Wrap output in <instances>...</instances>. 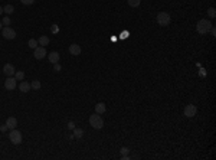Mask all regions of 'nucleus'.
Wrapping results in <instances>:
<instances>
[{"mask_svg":"<svg viewBox=\"0 0 216 160\" xmlns=\"http://www.w3.org/2000/svg\"><path fill=\"white\" fill-rule=\"evenodd\" d=\"M84 136V130L82 128H74V138H81Z\"/></svg>","mask_w":216,"mask_h":160,"instance_id":"dca6fc26","label":"nucleus"},{"mask_svg":"<svg viewBox=\"0 0 216 160\" xmlns=\"http://www.w3.org/2000/svg\"><path fill=\"white\" fill-rule=\"evenodd\" d=\"M48 59H49V62H52V64H58L59 62V54L58 52H50L49 55H48Z\"/></svg>","mask_w":216,"mask_h":160,"instance_id":"f8f14e48","label":"nucleus"},{"mask_svg":"<svg viewBox=\"0 0 216 160\" xmlns=\"http://www.w3.org/2000/svg\"><path fill=\"white\" fill-rule=\"evenodd\" d=\"M2 13H3V7L0 6V15H2Z\"/></svg>","mask_w":216,"mask_h":160,"instance_id":"c756f323","label":"nucleus"},{"mask_svg":"<svg viewBox=\"0 0 216 160\" xmlns=\"http://www.w3.org/2000/svg\"><path fill=\"white\" fill-rule=\"evenodd\" d=\"M6 126H7V128L13 130V128H16V126H17V120L15 117H9V118L6 120Z\"/></svg>","mask_w":216,"mask_h":160,"instance_id":"9b49d317","label":"nucleus"},{"mask_svg":"<svg viewBox=\"0 0 216 160\" xmlns=\"http://www.w3.org/2000/svg\"><path fill=\"white\" fill-rule=\"evenodd\" d=\"M68 128H69V130H74V128H75V124H74L72 121H69L68 123Z\"/></svg>","mask_w":216,"mask_h":160,"instance_id":"bb28decb","label":"nucleus"},{"mask_svg":"<svg viewBox=\"0 0 216 160\" xmlns=\"http://www.w3.org/2000/svg\"><path fill=\"white\" fill-rule=\"evenodd\" d=\"M28 45H29V48H32V49H35V48H38L39 42H38V40H36V39H29Z\"/></svg>","mask_w":216,"mask_h":160,"instance_id":"a211bd4d","label":"nucleus"},{"mask_svg":"<svg viewBox=\"0 0 216 160\" xmlns=\"http://www.w3.org/2000/svg\"><path fill=\"white\" fill-rule=\"evenodd\" d=\"M89 124H91V127H94L95 130H101V128L104 127V120H102V117L101 114H92V116H89Z\"/></svg>","mask_w":216,"mask_h":160,"instance_id":"f03ea898","label":"nucleus"},{"mask_svg":"<svg viewBox=\"0 0 216 160\" xmlns=\"http://www.w3.org/2000/svg\"><path fill=\"white\" fill-rule=\"evenodd\" d=\"M105 110H107V107L104 103H98V104L95 105V113H97V114H104Z\"/></svg>","mask_w":216,"mask_h":160,"instance_id":"ddd939ff","label":"nucleus"},{"mask_svg":"<svg viewBox=\"0 0 216 160\" xmlns=\"http://www.w3.org/2000/svg\"><path fill=\"white\" fill-rule=\"evenodd\" d=\"M196 113H197V107L194 104H189L184 107V116L189 117V118H192V117L196 116Z\"/></svg>","mask_w":216,"mask_h":160,"instance_id":"39448f33","label":"nucleus"},{"mask_svg":"<svg viewBox=\"0 0 216 160\" xmlns=\"http://www.w3.org/2000/svg\"><path fill=\"white\" fill-rule=\"evenodd\" d=\"M172 20V17L170 15L167 13V12H160L159 15H157V23L160 25V26H167L169 23Z\"/></svg>","mask_w":216,"mask_h":160,"instance_id":"7ed1b4c3","label":"nucleus"},{"mask_svg":"<svg viewBox=\"0 0 216 160\" xmlns=\"http://www.w3.org/2000/svg\"><path fill=\"white\" fill-rule=\"evenodd\" d=\"M0 130H2V131H6V130H7V126H0Z\"/></svg>","mask_w":216,"mask_h":160,"instance_id":"c85d7f7f","label":"nucleus"},{"mask_svg":"<svg viewBox=\"0 0 216 160\" xmlns=\"http://www.w3.org/2000/svg\"><path fill=\"white\" fill-rule=\"evenodd\" d=\"M207 15L211 17H215L216 16V10H215V7H209V10H207Z\"/></svg>","mask_w":216,"mask_h":160,"instance_id":"4be33fe9","label":"nucleus"},{"mask_svg":"<svg viewBox=\"0 0 216 160\" xmlns=\"http://www.w3.org/2000/svg\"><path fill=\"white\" fill-rule=\"evenodd\" d=\"M2 26H3V23H0V30H2V29H3V28H2Z\"/></svg>","mask_w":216,"mask_h":160,"instance_id":"7c9ffc66","label":"nucleus"},{"mask_svg":"<svg viewBox=\"0 0 216 160\" xmlns=\"http://www.w3.org/2000/svg\"><path fill=\"white\" fill-rule=\"evenodd\" d=\"M3 12H5L6 15H12V13L15 12V7H13L12 5H6L5 7H3Z\"/></svg>","mask_w":216,"mask_h":160,"instance_id":"f3484780","label":"nucleus"},{"mask_svg":"<svg viewBox=\"0 0 216 160\" xmlns=\"http://www.w3.org/2000/svg\"><path fill=\"white\" fill-rule=\"evenodd\" d=\"M2 35H3V38H6V39L16 38V32H15V29H12L10 26H6V28L2 29Z\"/></svg>","mask_w":216,"mask_h":160,"instance_id":"423d86ee","label":"nucleus"},{"mask_svg":"<svg viewBox=\"0 0 216 160\" xmlns=\"http://www.w3.org/2000/svg\"><path fill=\"white\" fill-rule=\"evenodd\" d=\"M16 78L15 77H7V79H6L5 81V88L7 89V91H13V89L16 88Z\"/></svg>","mask_w":216,"mask_h":160,"instance_id":"0eeeda50","label":"nucleus"},{"mask_svg":"<svg viewBox=\"0 0 216 160\" xmlns=\"http://www.w3.org/2000/svg\"><path fill=\"white\" fill-rule=\"evenodd\" d=\"M30 87L33 89H40V87H42V84H40V81H38V79H35L33 82L30 84Z\"/></svg>","mask_w":216,"mask_h":160,"instance_id":"aec40b11","label":"nucleus"},{"mask_svg":"<svg viewBox=\"0 0 216 160\" xmlns=\"http://www.w3.org/2000/svg\"><path fill=\"white\" fill-rule=\"evenodd\" d=\"M30 88H32V87H30V84L26 82V81H22V82H20V85H19V89H20L22 92H29V91H30Z\"/></svg>","mask_w":216,"mask_h":160,"instance_id":"4468645a","label":"nucleus"},{"mask_svg":"<svg viewBox=\"0 0 216 160\" xmlns=\"http://www.w3.org/2000/svg\"><path fill=\"white\" fill-rule=\"evenodd\" d=\"M69 54L71 55H79L81 54V46L79 45H77V43H72L71 46H69Z\"/></svg>","mask_w":216,"mask_h":160,"instance_id":"9d476101","label":"nucleus"},{"mask_svg":"<svg viewBox=\"0 0 216 160\" xmlns=\"http://www.w3.org/2000/svg\"><path fill=\"white\" fill-rule=\"evenodd\" d=\"M128 6H131V7H139L140 3H141V0H127Z\"/></svg>","mask_w":216,"mask_h":160,"instance_id":"6ab92c4d","label":"nucleus"},{"mask_svg":"<svg viewBox=\"0 0 216 160\" xmlns=\"http://www.w3.org/2000/svg\"><path fill=\"white\" fill-rule=\"evenodd\" d=\"M38 42H39V45H40V46H46V45H49V38H48V36H40V38L38 39Z\"/></svg>","mask_w":216,"mask_h":160,"instance_id":"2eb2a0df","label":"nucleus"},{"mask_svg":"<svg viewBox=\"0 0 216 160\" xmlns=\"http://www.w3.org/2000/svg\"><path fill=\"white\" fill-rule=\"evenodd\" d=\"M50 30H52L53 33H58V32H59V28H58V25H52V26H50Z\"/></svg>","mask_w":216,"mask_h":160,"instance_id":"393cba45","label":"nucleus"},{"mask_svg":"<svg viewBox=\"0 0 216 160\" xmlns=\"http://www.w3.org/2000/svg\"><path fill=\"white\" fill-rule=\"evenodd\" d=\"M33 56L36 58V59H43V58H46V49H45V46H38V48H35Z\"/></svg>","mask_w":216,"mask_h":160,"instance_id":"6e6552de","label":"nucleus"},{"mask_svg":"<svg viewBox=\"0 0 216 160\" xmlns=\"http://www.w3.org/2000/svg\"><path fill=\"white\" fill-rule=\"evenodd\" d=\"M3 25H5V26H9V25H10V19H9V16H6V17H3Z\"/></svg>","mask_w":216,"mask_h":160,"instance_id":"b1692460","label":"nucleus"},{"mask_svg":"<svg viewBox=\"0 0 216 160\" xmlns=\"http://www.w3.org/2000/svg\"><path fill=\"white\" fill-rule=\"evenodd\" d=\"M62 68H61V65L59 64H53V71H56V72H59Z\"/></svg>","mask_w":216,"mask_h":160,"instance_id":"a878e982","label":"nucleus"},{"mask_svg":"<svg viewBox=\"0 0 216 160\" xmlns=\"http://www.w3.org/2000/svg\"><path fill=\"white\" fill-rule=\"evenodd\" d=\"M15 78H16L17 81H22L23 78H25V72H23V71H16V74H15Z\"/></svg>","mask_w":216,"mask_h":160,"instance_id":"412c9836","label":"nucleus"},{"mask_svg":"<svg viewBox=\"0 0 216 160\" xmlns=\"http://www.w3.org/2000/svg\"><path fill=\"white\" fill-rule=\"evenodd\" d=\"M128 151H130V150H128L127 147H122V149H121V153H122V155H128Z\"/></svg>","mask_w":216,"mask_h":160,"instance_id":"cd10ccee","label":"nucleus"},{"mask_svg":"<svg viewBox=\"0 0 216 160\" xmlns=\"http://www.w3.org/2000/svg\"><path fill=\"white\" fill-rule=\"evenodd\" d=\"M3 72H5L7 77H13V75L16 74V68L12 65V64H6V65L3 66Z\"/></svg>","mask_w":216,"mask_h":160,"instance_id":"1a4fd4ad","label":"nucleus"},{"mask_svg":"<svg viewBox=\"0 0 216 160\" xmlns=\"http://www.w3.org/2000/svg\"><path fill=\"white\" fill-rule=\"evenodd\" d=\"M20 3H22V5H26V6H30L35 3V0H20Z\"/></svg>","mask_w":216,"mask_h":160,"instance_id":"5701e85b","label":"nucleus"},{"mask_svg":"<svg viewBox=\"0 0 216 160\" xmlns=\"http://www.w3.org/2000/svg\"><path fill=\"white\" fill-rule=\"evenodd\" d=\"M212 26H213V25H212L211 20L202 19V20H199V22L196 23V30H197V33H200V35H205V33H207L211 30Z\"/></svg>","mask_w":216,"mask_h":160,"instance_id":"f257e3e1","label":"nucleus"},{"mask_svg":"<svg viewBox=\"0 0 216 160\" xmlns=\"http://www.w3.org/2000/svg\"><path fill=\"white\" fill-rule=\"evenodd\" d=\"M9 138H10L12 144H20L22 143V133L19 131V130H16V128H13V130H10V134H9Z\"/></svg>","mask_w":216,"mask_h":160,"instance_id":"20e7f679","label":"nucleus"}]
</instances>
